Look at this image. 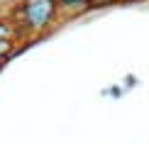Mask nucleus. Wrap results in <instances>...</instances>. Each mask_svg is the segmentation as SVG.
<instances>
[{
    "label": "nucleus",
    "instance_id": "nucleus-4",
    "mask_svg": "<svg viewBox=\"0 0 149 144\" xmlns=\"http://www.w3.org/2000/svg\"><path fill=\"white\" fill-rule=\"evenodd\" d=\"M12 34H15V27H12L10 22L0 20V37H3V39H12Z\"/></svg>",
    "mask_w": 149,
    "mask_h": 144
},
{
    "label": "nucleus",
    "instance_id": "nucleus-2",
    "mask_svg": "<svg viewBox=\"0 0 149 144\" xmlns=\"http://www.w3.org/2000/svg\"><path fill=\"white\" fill-rule=\"evenodd\" d=\"M56 8L69 10V12H81L88 8V0H56Z\"/></svg>",
    "mask_w": 149,
    "mask_h": 144
},
{
    "label": "nucleus",
    "instance_id": "nucleus-3",
    "mask_svg": "<svg viewBox=\"0 0 149 144\" xmlns=\"http://www.w3.org/2000/svg\"><path fill=\"white\" fill-rule=\"evenodd\" d=\"M12 51H15V42L12 39H3V37H0V56H10Z\"/></svg>",
    "mask_w": 149,
    "mask_h": 144
},
{
    "label": "nucleus",
    "instance_id": "nucleus-1",
    "mask_svg": "<svg viewBox=\"0 0 149 144\" xmlns=\"http://www.w3.org/2000/svg\"><path fill=\"white\" fill-rule=\"evenodd\" d=\"M56 10V0H24L17 8V15L29 29H44L52 24Z\"/></svg>",
    "mask_w": 149,
    "mask_h": 144
},
{
    "label": "nucleus",
    "instance_id": "nucleus-5",
    "mask_svg": "<svg viewBox=\"0 0 149 144\" xmlns=\"http://www.w3.org/2000/svg\"><path fill=\"white\" fill-rule=\"evenodd\" d=\"M103 3H113V0H88V5H103Z\"/></svg>",
    "mask_w": 149,
    "mask_h": 144
},
{
    "label": "nucleus",
    "instance_id": "nucleus-6",
    "mask_svg": "<svg viewBox=\"0 0 149 144\" xmlns=\"http://www.w3.org/2000/svg\"><path fill=\"white\" fill-rule=\"evenodd\" d=\"M3 61H5V59H3V56H0V66H3Z\"/></svg>",
    "mask_w": 149,
    "mask_h": 144
}]
</instances>
